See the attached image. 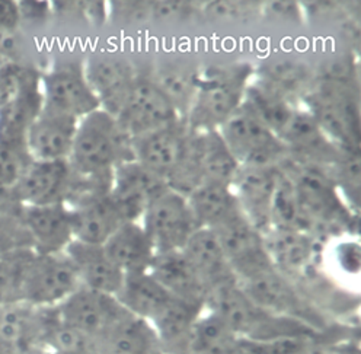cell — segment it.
<instances>
[{
	"label": "cell",
	"instance_id": "50",
	"mask_svg": "<svg viewBox=\"0 0 361 354\" xmlns=\"http://www.w3.org/2000/svg\"><path fill=\"white\" fill-rule=\"evenodd\" d=\"M0 354H9V353H8V350H6L2 344H0Z\"/></svg>",
	"mask_w": 361,
	"mask_h": 354
},
{
	"label": "cell",
	"instance_id": "8",
	"mask_svg": "<svg viewBox=\"0 0 361 354\" xmlns=\"http://www.w3.org/2000/svg\"><path fill=\"white\" fill-rule=\"evenodd\" d=\"M41 94L44 105L78 120L101 108L83 64L76 60H61L41 75Z\"/></svg>",
	"mask_w": 361,
	"mask_h": 354
},
{
	"label": "cell",
	"instance_id": "32",
	"mask_svg": "<svg viewBox=\"0 0 361 354\" xmlns=\"http://www.w3.org/2000/svg\"><path fill=\"white\" fill-rule=\"evenodd\" d=\"M41 76L0 106V143H25L27 133L42 109Z\"/></svg>",
	"mask_w": 361,
	"mask_h": 354
},
{
	"label": "cell",
	"instance_id": "26",
	"mask_svg": "<svg viewBox=\"0 0 361 354\" xmlns=\"http://www.w3.org/2000/svg\"><path fill=\"white\" fill-rule=\"evenodd\" d=\"M102 247L124 276L149 271L156 255L140 222H124Z\"/></svg>",
	"mask_w": 361,
	"mask_h": 354
},
{
	"label": "cell",
	"instance_id": "17",
	"mask_svg": "<svg viewBox=\"0 0 361 354\" xmlns=\"http://www.w3.org/2000/svg\"><path fill=\"white\" fill-rule=\"evenodd\" d=\"M280 139L293 158L329 172L343 153V150L325 135L310 113L300 106H298L295 116L280 135Z\"/></svg>",
	"mask_w": 361,
	"mask_h": 354
},
{
	"label": "cell",
	"instance_id": "48",
	"mask_svg": "<svg viewBox=\"0 0 361 354\" xmlns=\"http://www.w3.org/2000/svg\"><path fill=\"white\" fill-rule=\"evenodd\" d=\"M19 22V6L13 2H0V30L16 31Z\"/></svg>",
	"mask_w": 361,
	"mask_h": 354
},
{
	"label": "cell",
	"instance_id": "20",
	"mask_svg": "<svg viewBox=\"0 0 361 354\" xmlns=\"http://www.w3.org/2000/svg\"><path fill=\"white\" fill-rule=\"evenodd\" d=\"M78 123V118L42 105L25 138L30 157L34 161L69 159Z\"/></svg>",
	"mask_w": 361,
	"mask_h": 354
},
{
	"label": "cell",
	"instance_id": "14",
	"mask_svg": "<svg viewBox=\"0 0 361 354\" xmlns=\"http://www.w3.org/2000/svg\"><path fill=\"white\" fill-rule=\"evenodd\" d=\"M71 210L73 240L104 245L124 219L109 191H85L66 202Z\"/></svg>",
	"mask_w": 361,
	"mask_h": 354
},
{
	"label": "cell",
	"instance_id": "22",
	"mask_svg": "<svg viewBox=\"0 0 361 354\" xmlns=\"http://www.w3.org/2000/svg\"><path fill=\"white\" fill-rule=\"evenodd\" d=\"M191 157L200 184L212 183L232 187L240 165L219 130L192 131Z\"/></svg>",
	"mask_w": 361,
	"mask_h": 354
},
{
	"label": "cell",
	"instance_id": "24",
	"mask_svg": "<svg viewBox=\"0 0 361 354\" xmlns=\"http://www.w3.org/2000/svg\"><path fill=\"white\" fill-rule=\"evenodd\" d=\"M73 262L80 286L116 296L124 281V273L112 262L102 245L72 240L64 251Z\"/></svg>",
	"mask_w": 361,
	"mask_h": 354
},
{
	"label": "cell",
	"instance_id": "45",
	"mask_svg": "<svg viewBox=\"0 0 361 354\" xmlns=\"http://www.w3.org/2000/svg\"><path fill=\"white\" fill-rule=\"evenodd\" d=\"M194 2H183V0H162L152 2L153 19L157 20H188L194 15H201V6H195Z\"/></svg>",
	"mask_w": 361,
	"mask_h": 354
},
{
	"label": "cell",
	"instance_id": "44",
	"mask_svg": "<svg viewBox=\"0 0 361 354\" xmlns=\"http://www.w3.org/2000/svg\"><path fill=\"white\" fill-rule=\"evenodd\" d=\"M108 18L127 25L145 24L153 19L152 2H108Z\"/></svg>",
	"mask_w": 361,
	"mask_h": 354
},
{
	"label": "cell",
	"instance_id": "16",
	"mask_svg": "<svg viewBox=\"0 0 361 354\" xmlns=\"http://www.w3.org/2000/svg\"><path fill=\"white\" fill-rule=\"evenodd\" d=\"M280 175L279 166H239L232 184L243 216L262 235L271 229V206Z\"/></svg>",
	"mask_w": 361,
	"mask_h": 354
},
{
	"label": "cell",
	"instance_id": "28",
	"mask_svg": "<svg viewBox=\"0 0 361 354\" xmlns=\"http://www.w3.org/2000/svg\"><path fill=\"white\" fill-rule=\"evenodd\" d=\"M239 284L265 311L305 322L300 318L302 302L277 267L239 281Z\"/></svg>",
	"mask_w": 361,
	"mask_h": 354
},
{
	"label": "cell",
	"instance_id": "11",
	"mask_svg": "<svg viewBox=\"0 0 361 354\" xmlns=\"http://www.w3.org/2000/svg\"><path fill=\"white\" fill-rule=\"evenodd\" d=\"M213 232L238 281L247 280L276 267L267 251L264 235L247 222L243 214L232 219L231 222Z\"/></svg>",
	"mask_w": 361,
	"mask_h": 354
},
{
	"label": "cell",
	"instance_id": "6",
	"mask_svg": "<svg viewBox=\"0 0 361 354\" xmlns=\"http://www.w3.org/2000/svg\"><path fill=\"white\" fill-rule=\"evenodd\" d=\"M79 287V276L66 252H34L22 284V302L37 307H57Z\"/></svg>",
	"mask_w": 361,
	"mask_h": 354
},
{
	"label": "cell",
	"instance_id": "43",
	"mask_svg": "<svg viewBox=\"0 0 361 354\" xmlns=\"http://www.w3.org/2000/svg\"><path fill=\"white\" fill-rule=\"evenodd\" d=\"M201 15L209 18L210 20H219V22L247 20L261 15V4L217 0V2L202 4Z\"/></svg>",
	"mask_w": 361,
	"mask_h": 354
},
{
	"label": "cell",
	"instance_id": "3",
	"mask_svg": "<svg viewBox=\"0 0 361 354\" xmlns=\"http://www.w3.org/2000/svg\"><path fill=\"white\" fill-rule=\"evenodd\" d=\"M254 75L251 63L213 66L201 72L187 126L192 131L219 130L242 106Z\"/></svg>",
	"mask_w": 361,
	"mask_h": 354
},
{
	"label": "cell",
	"instance_id": "49",
	"mask_svg": "<svg viewBox=\"0 0 361 354\" xmlns=\"http://www.w3.org/2000/svg\"><path fill=\"white\" fill-rule=\"evenodd\" d=\"M229 354H255L250 347H247L246 344H245V341L242 340V344H240V347L238 348V350H235V351H232V353H229Z\"/></svg>",
	"mask_w": 361,
	"mask_h": 354
},
{
	"label": "cell",
	"instance_id": "23",
	"mask_svg": "<svg viewBox=\"0 0 361 354\" xmlns=\"http://www.w3.org/2000/svg\"><path fill=\"white\" fill-rule=\"evenodd\" d=\"M183 252L204 283L207 293L238 281L213 231L197 229L185 243Z\"/></svg>",
	"mask_w": 361,
	"mask_h": 354
},
{
	"label": "cell",
	"instance_id": "21",
	"mask_svg": "<svg viewBox=\"0 0 361 354\" xmlns=\"http://www.w3.org/2000/svg\"><path fill=\"white\" fill-rule=\"evenodd\" d=\"M83 68L101 109L116 117L139 73L127 60L114 56L92 57Z\"/></svg>",
	"mask_w": 361,
	"mask_h": 354
},
{
	"label": "cell",
	"instance_id": "10",
	"mask_svg": "<svg viewBox=\"0 0 361 354\" xmlns=\"http://www.w3.org/2000/svg\"><path fill=\"white\" fill-rule=\"evenodd\" d=\"M192 130L185 120H176L146 135L131 139L133 158L168 184L171 176L184 162Z\"/></svg>",
	"mask_w": 361,
	"mask_h": 354
},
{
	"label": "cell",
	"instance_id": "29",
	"mask_svg": "<svg viewBox=\"0 0 361 354\" xmlns=\"http://www.w3.org/2000/svg\"><path fill=\"white\" fill-rule=\"evenodd\" d=\"M98 354H165L150 322L127 314L98 341Z\"/></svg>",
	"mask_w": 361,
	"mask_h": 354
},
{
	"label": "cell",
	"instance_id": "27",
	"mask_svg": "<svg viewBox=\"0 0 361 354\" xmlns=\"http://www.w3.org/2000/svg\"><path fill=\"white\" fill-rule=\"evenodd\" d=\"M187 202L198 229L216 231L232 219L243 214L238 198L229 185L200 184L187 195Z\"/></svg>",
	"mask_w": 361,
	"mask_h": 354
},
{
	"label": "cell",
	"instance_id": "39",
	"mask_svg": "<svg viewBox=\"0 0 361 354\" xmlns=\"http://www.w3.org/2000/svg\"><path fill=\"white\" fill-rule=\"evenodd\" d=\"M310 235L277 228H271L264 235L267 251L276 267L279 262L286 265L302 264L310 254Z\"/></svg>",
	"mask_w": 361,
	"mask_h": 354
},
{
	"label": "cell",
	"instance_id": "4",
	"mask_svg": "<svg viewBox=\"0 0 361 354\" xmlns=\"http://www.w3.org/2000/svg\"><path fill=\"white\" fill-rule=\"evenodd\" d=\"M302 102L306 111L338 147L341 150H360L357 87L314 79Z\"/></svg>",
	"mask_w": 361,
	"mask_h": 354
},
{
	"label": "cell",
	"instance_id": "7",
	"mask_svg": "<svg viewBox=\"0 0 361 354\" xmlns=\"http://www.w3.org/2000/svg\"><path fill=\"white\" fill-rule=\"evenodd\" d=\"M140 225L152 240L156 254L183 251L198 229L187 197L171 188L147 207Z\"/></svg>",
	"mask_w": 361,
	"mask_h": 354
},
{
	"label": "cell",
	"instance_id": "15",
	"mask_svg": "<svg viewBox=\"0 0 361 354\" xmlns=\"http://www.w3.org/2000/svg\"><path fill=\"white\" fill-rule=\"evenodd\" d=\"M73 172L67 161H31L12 193L22 206L66 203L71 194Z\"/></svg>",
	"mask_w": 361,
	"mask_h": 354
},
{
	"label": "cell",
	"instance_id": "12",
	"mask_svg": "<svg viewBox=\"0 0 361 354\" xmlns=\"http://www.w3.org/2000/svg\"><path fill=\"white\" fill-rule=\"evenodd\" d=\"M57 315L66 324L99 341L126 314L127 309L112 295L80 286L57 307Z\"/></svg>",
	"mask_w": 361,
	"mask_h": 354
},
{
	"label": "cell",
	"instance_id": "38",
	"mask_svg": "<svg viewBox=\"0 0 361 354\" xmlns=\"http://www.w3.org/2000/svg\"><path fill=\"white\" fill-rule=\"evenodd\" d=\"M198 76V72L183 66H165L149 78L168 97L178 114L185 120L197 91Z\"/></svg>",
	"mask_w": 361,
	"mask_h": 354
},
{
	"label": "cell",
	"instance_id": "46",
	"mask_svg": "<svg viewBox=\"0 0 361 354\" xmlns=\"http://www.w3.org/2000/svg\"><path fill=\"white\" fill-rule=\"evenodd\" d=\"M19 248H31L30 238L20 224V217L0 222V257Z\"/></svg>",
	"mask_w": 361,
	"mask_h": 354
},
{
	"label": "cell",
	"instance_id": "13",
	"mask_svg": "<svg viewBox=\"0 0 361 354\" xmlns=\"http://www.w3.org/2000/svg\"><path fill=\"white\" fill-rule=\"evenodd\" d=\"M168 190L164 178L133 159L117 166L109 194L124 222H140L147 207Z\"/></svg>",
	"mask_w": 361,
	"mask_h": 354
},
{
	"label": "cell",
	"instance_id": "25",
	"mask_svg": "<svg viewBox=\"0 0 361 354\" xmlns=\"http://www.w3.org/2000/svg\"><path fill=\"white\" fill-rule=\"evenodd\" d=\"M149 273L173 298L206 307L207 289L183 251L156 254Z\"/></svg>",
	"mask_w": 361,
	"mask_h": 354
},
{
	"label": "cell",
	"instance_id": "47",
	"mask_svg": "<svg viewBox=\"0 0 361 354\" xmlns=\"http://www.w3.org/2000/svg\"><path fill=\"white\" fill-rule=\"evenodd\" d=\"M261 15L277 18L283 22H299L303 20V11L298 2H268L261 4Z\"/></svg>",
	"mask_w": 361,
	"mask_h": 354
},
{
	"label": "cell",
	"instance_id": "31",
	"mask_svg": "<svg viewBox=\"0 0 361 354\" xmlns=\"http://www.w3.org/2000/svg\"><path fill=\"white\" fill-rule=\"evenodd\" d=\"M118 302L134 317L152 322L173 298L149 271L126 274Z\"/></svg>",
	"mask_w": 361,
	"mask_h": 354
},
{
	"label": "cell",
	"instance_id": "41",
	"mask_svg": "<svg viewBox=\"0 0 361 354\" xmlns=\"http://www.w3.org/2000/svg\"><path fill=\"white\" fill-rule=\"evenodd\" d=\"M332 180L341 197L358 209L360 205V150H343L341 158L331 169Z\"/></svg>",
	"mask_w": 361,
	"mask_h": 354
},
{
	"label": "cell",
	"instance_id": "2",
	"mask_svg": "<svg viewBox=\"0 0 361 354\" xmlns=\"http://www.w3.org/2000/svg\"><path fill=\"white\" fill-rule=\"evenodd\" d=\"M206 311L217 315L233 333L251 343H269L290 337H310L309 324L271 314L247 295L239 281L209 293Z\"/></svg>",
	"mask_w": 361,
	"mask_h": 354
},
{
	"label": "cell",
	"instance_id": "37",
	"mask_svg": "<svg viewBox=\"0 0 361 354\" xmlns=\"http://www.w3.org/2000/svg\"><path fill=\"white\" fill-rule=\"evenodd\" d=\"M44 348L45 354H98V341L61 321L56 307H49Z\"/></svg>",
	"mask_w": 361,
	"mask_h": 354
},
{
	"label": "cell",
	"instance_id": "35",
	"mask_svg": "<svg viewBox=\"0 0 361 354\" xmlns=\"http://www.w3.org/2000/svg\"><path fill=\"white\" fill-rule=\"evenodd\" d=\"M281 171V169H280ZM271 228L310 235L319 229L300 203L295 185L281 172L271 206Z\"/></svg>",
	"mask_w": 361,
	"mask_h": 354
},
{
	"label": "cell",
	"instance_id": "18",
	"mask_svg": "<svg viewBox=\"0 0 361 354\" xmlns=\"http://www.w3.org/2000/svg\"><path fill=\"white\" fill-rule=\"evenodd\" d=\"M20 224L37 254L64 252L73 240L71 210L66 203L22 206Z\"/></svg>",
	"mask_w": 361,
	"mask_h": 354
},
{
	"label": "cell",
	"instance_id": "30",
	"mask_svg": "<svg viewBox=\"0 0 361 354\" xmlns=\"http://www.w3.org/2000/svg\"><path fill=\"white\" fill-rule=\"evenodd\" d=\"M204 309L202 305L172 298L164 311L150 322L165 354H187L192 326Z\"/></svg>",
	"mask_w": 361,
	"mask_h": 354
},
{
	"label": "cell",
	"instance_id": "5",
	"mask_svg": "<svg viewBox=\"0 0 361 354\" xmlns=\"http://www.w3.org/2000/svg\"><path fill=\"white\" fill-rule=\"evenodd\" d=\"M219 131L240 166H279L288 157L281 139L243 104Z\"/></svg>",
	"mask_w": 361,
	"mask_h": 354
},
{
	"label": "cell",
	"instance_id": "34",
	"mask_svg": "<svg viewBox=\"0 0 361 354\" xmlns=\"http://www.w3.org/2000/svg\"><path fill=\"white\" fill-rule=\"evenodd\" d=\"M243 106L279 138L298 109L296 104L283 98L255 79L247 86Z\"/></svg>",
	"mask_w": 361,
	"mask_h": 354
},
{
	"label": "cell",
	"instance_id": "19",
	"mask_svg": "<svg viewBox=\"0 0 361 354\" xmlns=\"http://www.w3.org/2000/svg\"><path fill=\"white\" fill-rule=\"evenodd\" d=\"M49 307L15 302L0 307V344L9 354H45L44 329Z\"/></svg>",
	"mask_w": 361,
	"mask_h": 354
},
{
	"label": "cell",
	"instance_id": "42",
	"mask_svg": "<svg viewBox=\"0 0 361 354\" xmlns=\"http://www.w3.org/2000/svg\"><path fill=\"white\" fill-rule=\"evenodd\" d=\"M31 161L25 143H0V191L12 190Z\"/></svg>",
	"mask_w": 361,
	"mask_h": 354
},
{
	"label": "cell",
	"instance_id": "36",
	"mask_svg": "<svg viewBox=\"0 0 361 354\" xmlns=\"http://www.w3.org/2000/svg\"><path fill=\"white\" fill-rule=\"evenodd\" d=\"M240 344L242 338L217 315L204 309L192 326L187 354H229Z\"/></svg>",
	"mask_w": 361,
	"mask_h": 354
},
{
	"label": "cell",
	"instance_id": "1",
	"mask_svg": "<svg viewBox=\"0 0 361 354\" xmlns=\"http://www.w3.org/2000/svg\"><path fill=\"white\" fill-rule=\"evenodd\" d=\"M133 159L131 142L111 114L99 108L79 120L67 159L78 178L111 187L117 166Z\"/></svg>",
	"mask_w": 361,
	"mask_h": 354
},
{
	"label": "cell",
	"instance_id": "9",
	"mask_svg": "<svg viewBox=\"0 0 361 354\" xmlns=\"http://www.w3.org/2000/svg\"><path fill=\"white\" fill-rule=\"evenodd\" d=\"M114 118L130 140L176 120H184L154 82L149 76L142 75L134 80L121 109Z\"/></svg>",
	"mask_w": 361,
	"mask_h": 354
},
{
	"label": "cell",
	"instance_id": "40",
	"mask_svg": "<svg viewBox=\"0 0 361 354\" xmlns=\"http://www.w3.org/2000/svg\"><path fill=\"white\" fill-rule=\"evenodd\" d=\"M32 254L31 248H19L0 257V307L22 302V284Z\"/></svg>",
	"mask_w": 361,
	"mask_h": 354
},
{
	"label": "cell",
	"instance_id": "33",
	"mask_svg": "<svg viewBox=\"0 0 361 354\" xmlns=\"http://www.w3.org/2000/svg\"><path fill=\"white\" fill-rule=\"evenodd\" d=\"M255 75L257 82L296 105L306 97L316 79V75L307 64L295 59L269 61L259 71H255Z\"/></svg>",
	"mask_w": 361,
	"mask_h": 354
}]
</instances>
